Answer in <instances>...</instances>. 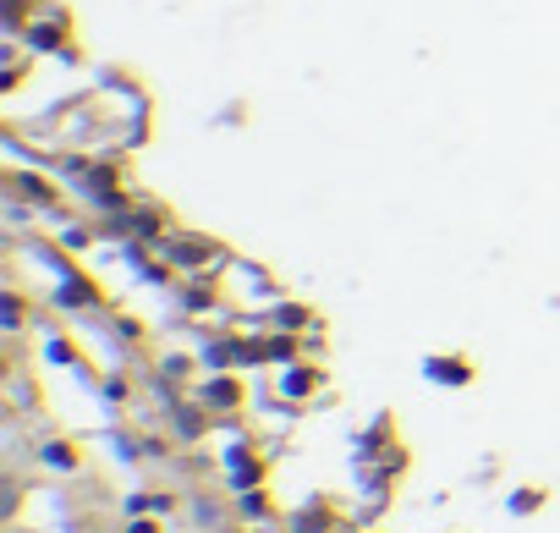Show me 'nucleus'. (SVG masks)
Listing matches in <instances>:
<instances>
[{
	"mask_svg": "<svg viewBox=\"0 0 560 533\" xmlns=\"http://www.w3.org/2000/svg\"><path fill=\"white\" fill-rule=\"evenodd\" d=\"M313 385H319V374H313V369H303V363H297V369H292L286 379H280V390H286V396H292V402H297V396H308Z\"/></svg>",
	"mask_w": 560,
	"mask_h": 533,
	"instance_id": "6e6552de",
	"label": "nucleus"
},
{
	"mask_svg": "<svg viewBox=\"0 0 560 533\" xmlns=\"http://www.w3.org/2000/svg\"><path fill=\"white\" fill-rule=\"evenodd\" d=\"M6 198H17V204H33V210H61V187L44 182V176H28V171H6Z\"/></svg>",
	"mask_w": 560,
	"mask_h": 533,
	"instance_id": "f03ea898",
	"label": "nucleus"
},
{
	"mask_svg": "<svg viewBox=\"0 0 560 533\" xmlns=\"http://www.w3.org/2000/svg\"><path fill=\"white\" fill-rule=\"evenodd\" d=\"M154 253L165 258V270H187V276H215L209 264H226V248L215 237H198V231H165L154 242Z\"/></svg>",
	"mask_w": 560,
	"mask_h": 533,
	"instance_id": "f257e3e1",
	"label": "nucleus"
},
{
	"mask_svg": "<svg viewBox=\"0 0 560 533\" xmlns=\"http://www.w3.org/2000/svg\"><path fill=\"white\" fill-rule=\"evenodd\" d=\"M264 363H297V336L269 330V336H264Z\"/></svg>",
	"mask_w": 560,
	"mask_h": 533,
	"instance_id": "423d86ee",
	"label": "nucleus"
},
{
	"mask_svg": "<svg viewBox=\"0 0 560 533\" xmlns=\"http://www.w3.org/2000/svg\"><path fill=\"white\" fill-rule=\"evenodd\" d=\"M313 324V313L303 308V303H275V308H264V330H286V336H297V330H308Z\"/></svg>",
	"mask_w": 560,
	"mask_h": 533,
	"instance_id": "20e7f679",
	"label": "nucleus"
},
{
	"mask_svg": "<svg viewBox=\"0 0 560 533\" xmlns=\"http://www.w3.org/2000/svg\"><path fill=\"white\" fill-rule=\"evenodd\" d=\"M126 533H160V528H154V522H132Z\"/></svg>",
	"mask_w": 560,
	"mask_h": 533,
	"instance_id": "9b49d317",
	"label": "nucleus"
},
{
	"mask_svg": "<svg viewBox=\"0 0 560 533\" xmlns=\"http://www.w3.org/2000/svg\"><path fill=\"white\" fill-rule=\"evenodd\" d=\"M94 237H99V226L66 220V231H61V248H66V253H89V248H94Z\"/></svg>",
	"mask_w": 560,
	"mask_h": 533,
	"instance_id": "0eeeda50",
	"label": "nucleus"
},
{
	"mask_svg": "<svg viewBox=\"0 0 560 533\" xmlns=\"http://www.w3.org/2000/svg\"><path fill=\"white\" fill-rule=\"evenodd\" d=\"M0 55H6V72H0V94H17V89H23V78H28V44H17V39H12Z\"/></svg>",
	"mask_w": 560,
	"mask_h": 533,
	"instance_id": "39448f33",
	"label": "nucleus"
},
{
	"mask_svg": "<svg viewBox=\"0 0 560 533\" xmlns=\"http://www.w3.org/2000/svg\"><path fill=\"white\" fill-rule=\"evenodd\" d=\"M44 456H50V462H55V468H72V451H66V445H61V440H50V445H44Z\"/></svg>",
	"mask_w": 560,
	"mask_h": 533,
	"instance_id": "1a4fd4ad",
	"label": "nucleus"
},
{
	"mask_svg": "<svg viewBox=\"0 0 560 533\" xmlns=\"http://www.w3.org/2000/svg\"><path fill=\"white\" fill-rule=\"evenodd\" d=\"M6 324H12V330L23 324V297H17V292H6Z\"/></svg>",
	"mask_w": 560,
	"mask_h": 533,
	"instance_id": "9d476101",
	"label": "nucleus"
},
{
	"mask_svg": "<svg viewBox=\"0 0 560 533\" xmlns=\"http://www.w3.org/2000/svg\"><path fill=\"white\" fill-rule=\"evenodd\" d=\"M198 402H203L209 413H231V407L242 402V385H237L231 374H220V379H203V385H198Z\"/></svg>",
	"mask_w": 560,
	"mask_h": 533,
	"instance_id": "7ed1b4c3",
	"label": "nucleus"
}]
</instances>
